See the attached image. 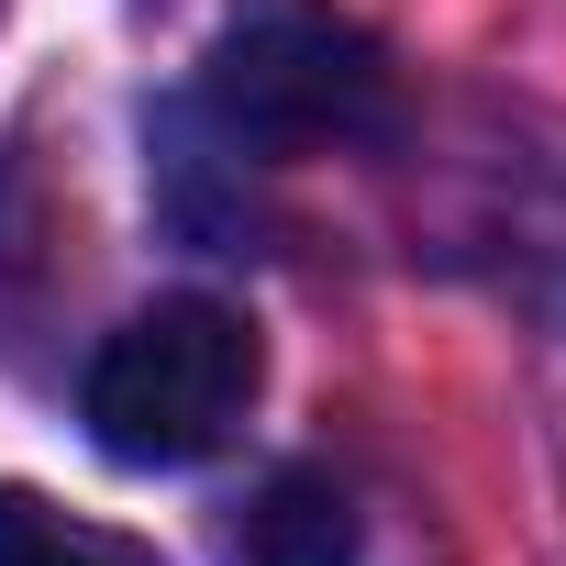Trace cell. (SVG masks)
I'll list each match as a JSON object with an SVG mask.
<instances>
[{
    "label": "cell",
    "instance_id": "obj_1",
    "mask_svg": "<svg viewBox=\"0 0 566 566\" xmlns=\"http://www.w3.org/2000/svg\"><path fill=\"white\" fill-rule=\"evenodd\" d=\"M389 112H400L389 56L334 0H233L211 56H200V123L233 156H266V167L378 145Z\"/></svg>",
    "mask_w": 566,
    "mask_h": 566
},
{
    "label": "cell",
    "instance_id": "obj_2",
    "mask_svg": "<svg viewBox=\"0 0 566 566\" xmlns=\"http://www.w3.org/2000/svg\"><path fill=\"white\" fill-rule=\"evenodd\" d=\"M255 389H266V345H255L244 312L156 301L90 356L78 411H90V444L112 467H200V455H222L244 433Z\"/></svg>",
    "mask_w": 566,
    "mask_h": 566
},
{
    "label": "cell",
    "instance_id": "obj_3",
    "mask_svg": "<svg viewBox=\"0 0 566 566\" xmlns=\"http://www.w3.org/2000/svg\"><path fill=\"white\" fill-rule=\"evenodd\" d=\"M233 566H356V500L312 467H277L233 522Z\"/></svg>",
    "mask_w": 566,
    "mask_h": 566
},
{
    "label": "cell",
    "instance_id": "obj_4",
    "mask_svg": "<svg viewBox=\"0 0 566 566\" xmlns=\"http://www.w3.org/2000/svg\"><path fill=\"white\" fill-rule=\"evenodd\" d=\"M0 566H167V555L145 533H112V522L56 511L45 489H0Z\"/></svg>",
    "mask_w": 566,
    "mask_h": 566
}]
</instances>
